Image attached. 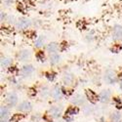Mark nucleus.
<instances>
[{
  "label": "nucleus",
  "mask_w": 122,
  "mask_h": 122,
  "mask_svg": "<svg viewBox=\"0 0 122 122\" xmlns=\"http://www.w3.org/2000/svg\"><path fill=\"white\" fill-rule=\"evenodd\" d=\"M102 79L103 81L107 84V85H115L116 83L119 82V77L117 72L112 68H107L104 70L103 75H102Z\"/></svg>",
  "instance_id": "obj_1"
},
{
  "label": "nucleus",
  "mask_w": 122,
  "mask_h": 122,
  "mask_svg": "<svg viewBox=\"0 0 122 122\" xmlns=\"http://www.w3.org/2000/svg\"><path fill=\"white\" fill-rule=\"evenodd\" d=\"M47 114L48 116L53 119V120H59L63 117L64 114V107L62 105L59 104H54L50 106L49 108L47 109Z\"/></svg>",
  "instance_id": "obj_2"
},
{
  "label": "nucleus",
  "mask_w": 122,
  "mask_h": 122,
  "mask_svg": "<svg viewBox=\"0 0 122 122\" xmlns=\"http://www.w3.org/2000/svg\"><path fill=\"white\" fill-rule=\"evenodd\" d=\"M69 103L74 107H83L87 104V97L82 93H75L69 98Z\"/></svg>",
  "instance_id": "obj_3"
},
{
  "label": "nucleus",
  "mask_w": 122,
  "mask_h": 122,
  "mask_svg": "<svg viewBox=\"0 0 122 122\" xmlns=\"http://www.w3.org/2000/svg\"><path fill=\"white\" fill-rule=\"evenodd\" d=\"M36 72V68L33 65L31 64H25L19 70V75L23 79H27L30 78L34 75V73Z\"/></svg>",
  "instance_id": "obj_4"
},
{
  "label": "nucleus",
  "mask_w": 122,
  "mask_h": 122,
  "mask_svg": "<svg viewBox=\"0 0 122 122\" xmlns=\"http://www.w3.org/2000/svg\"><path fill=\"white\" fill-rule=\"evenodd\" d=\"M16 111L21 114H27L33 110V105L29 100H23L16 107Z\"/></svg>",
  "instance_id": "obj_5"
},
{
  "label": "nucleus",
  "mask_w": 122,
  "mask_h": 122,
  "mask_svg": "<svg viewBox=\"0 0 122 122\" xmlns=\"http://www.w3.org/2000/svg\"><path fill=\"white\" fill-rule=\"evenodd\" d=\"M20 102L21 101H20L19 95L15 91H11V92L7 93L5 96V105L8 106L10 108H16Z\"/></svg>",
  "instance_id": "obj_6"
},
{
  "label": "nucleus",
  "mask_w": 122,
  "mask_h": 122,
  "mask_svg": "<svg viewBox=\"0 0 122 122\" xmlns=\"http://www.w3.org/2000/svg\"><path fill=\"white\" fill-rule=\"evenodd\" d=\"M31 57H32V52L28 48H23V49H21L17 53V55H16V58H17L18 62L23 63L24 65L25 64H28L29 61L31 60Z\"/></svg>",
  "instance_id": "obj_7"
},
{
  "label": "nucleus",
  "mask_w": 122,
  "mask_h": 122,
  "mask_svg": "<svg viewBox=\"0 0 122 122\" xmlns=\"http://www.w3.org/2000/svg\"><path fill=\"white\" fill-rule=\"evenodd\" d=\"M51 99H52L55 103H59L64 99V91L61 85L57 84L52 87L51 90Z\"/></svg>",
  "instance_id": "obj_8"
},
{
  "label": "nucleus",
  "mask_w": 122,
  "mask_h": 122,
  "mask_svg": "<svg viewBox=\"0 0 122 122\" xmlns=\"http://www.w3.org/2000/svg\"><path fill=\"white\" fill-rule=\"evenodd\" d=\"M75 75L70 71H65L62 75V83L66 87H72L75 84Z\"/></svg>",
  "instance_id": "obj_9"
},
{
  "label": "nucleus",
  "mask_w": 122,
  "mask_h": 122,
  "mask_svg": "<svg viewBox=\"0 0 122 122\" xmlns=\"http://www.w3.org/2000/svg\"><path fill=\"white\" fill-rule=\"evenodd\" d=\"M112 99V92L109 89H103L98 94V101L102 104H108Z\"/></svg>",
  "instance_id": "obj_10"
},
{
  "label": "nucleus",
  "mask_w": 122,
  "mask_h": 122,
  "mask_svg": "<svg viewBox=\"0 0 122 122\" xmlns=\"http://www.w3.org/2000/svg\"><path fill=\"white\" fill-rule=\"evenodd\" d=\"M32 25V21L28 18H20L15 23V26L19 30H26Z\"/></svg>",
  "instance_id": "obj_11"
},
{
  "label": "nucleus",
  "mask_w": 122,
  "mask_h": 122,
  "mask_svg": "<svg viewBox=\"0 0 122 122\" xmlns=\"http://www.w3.org/2000/svg\"><path fill=\"white\" fill-rule=\"evenodd\" d=\"M111 38L114 42H119L122 40V25H114L111 29Z\"/></svg>",
  "instance_id": "obj_12"
},
{
  "label": "nucleus",
  "mask_w": 122,
  "mask_h": 122,
  "mask_svg": "<svg viewBox=\"0 0 122 122\" xmlns=\"http://www.w3.org/2000/svg\"><path fill=\"white\" fill-rule=\"evenodd\" d=\"M14 65V59L12 57L9 56H4L1 57V60H0V67L1 69H8L10 67H12Z\"/></svg>",
  "instance_id": "obj_13"
},
{
  "label": "nucleus",
  "mask_w": 122,
  "mask_h": 122,
  "mask_svg": "<svg viewBox=\"0 0 122 122\" xmlns=\"http://www.w3.org/2000/svg\"><path fill=\"white\" fill-rule=\"evenodd\" d=\"M11 109L5 104H2L0 107V120H10L11 117Z\"/></svg>",
  "instance_id": "obj_14"
},
{
  "label": "nucleus",
  "mask_w": 122,
  "mask_h": 122,
  "mask_svg": "<svg viewBox=\"0 0 122 122\" xmlns=\"http://www.w3.org/2000/svg\"><path fill=\"white\" fill-rule=\"evenodd\" d=\"M45 51L48 53V55L59 53L60 52V44L58 42H56V41H51V42L46 44Z\"/></svg>",
  "instance_id": "obj_15"
},
{
  "label": "nucleus",
  "mask_w": 122,
  "mask_h": 122,
  "mask_svg": "<svg viewBox=\"0 0 122 122\" xmlns=\"http://www.w3.org/2000/svg\"><path fill=\"white\" fill-rule=\"evenodd\" d=\"M48 62L51 66H57L62 63V56H61L60 53L51 54L48 57Z\"/></svg>",
  "instance_id": "obj_16"
},
{
  "label": "nucleus",
  "mask_w": 122,
  "mask_h": 122,
  "mask_svg": "<svg viewBox=\"0 0 122 122\" xmlns=\"http://www.w3.org/2000/svg\"><path fill=\"white\" fill-rule=\"evenodd\" d=\"M46 37L44 35H39L34 39V42H33V46L35 49L40 50L42 48H45L46 46Z\"/></svg>",
  "instance_id": "obj_17"
},
{
  "label": "nucleus",
  "mask_w": 122,
  "mask_h": 122,
  "mask_svg": "<svg viewBox=\"0 0 122 122\" xmlns=\"http://www.w3.org/2000/svg\"><path fill=\"white\" fill-rule=\"evenodd\" d=\"M51 90L52 88H50L49 86L47 85H43L40 87L39 89V95L43 100H48V99H51Z\"/></svg>",
  "instance_id": "obj_18"
},
{
  "label": "nucleus",
  "mask_w": 122,
  "mask_h": 122,
  "mask_svg": "<svg viewBox=\"0 0 122 122\" xmlns=\"http://www.w3.org/2000/svg\"><path fill=\"white\" fill-rule=\"evenodd\" d=\"M108 121L109 122H122V112L117 109L111 111L108 116Z\"/></svg>",
  "instance_id": "obj_19"
},
{
  "label": "nucleus",
  "mask_w": 122,
  "mask_h": 122,
  "mask_svg": "<svg viewBox=\"0 0 122 122\" xmlns=\"http://www.w3.org/2000/svg\"><path fill=\"white\" fill-rule=\"evenodd\" d=\"M7 21V17H6V14L4 12H1V23Z\"/></svg>",
  "instance_id": "obj_20"
},
{
  "label": "nucleus",
  "mask_w": 122,
  "mask_h": 122,
  "mask_svg": "<svg viewBox=\"0 0 122 122\" xmlns=\"http://www.w3.org/2000/svg\"><path fill=\"white\" fill-rule=\"evenodd\" d=\"M3 1H4V4L7 5V6L11 5V4L13 3V0H3Z\"/></svg>",
  "instance_id": "obj_21"
},
{
  "label": "nucleus",
  "mask_w": 122,
  "mask_h": 122,
  "mask_svg": "<svg viewBox=\"0 0 122 122\" xmlns=\"http://www.w3.org/2000/svg\"><path fill=\"white\" fill-rule=\"evenodd\" d=\"M118 84H119V88H120V90L122 91V76H121V77H120V79H119Z\"/></svg>",
  "instance_id": "obj_22"
}]
</instances>
